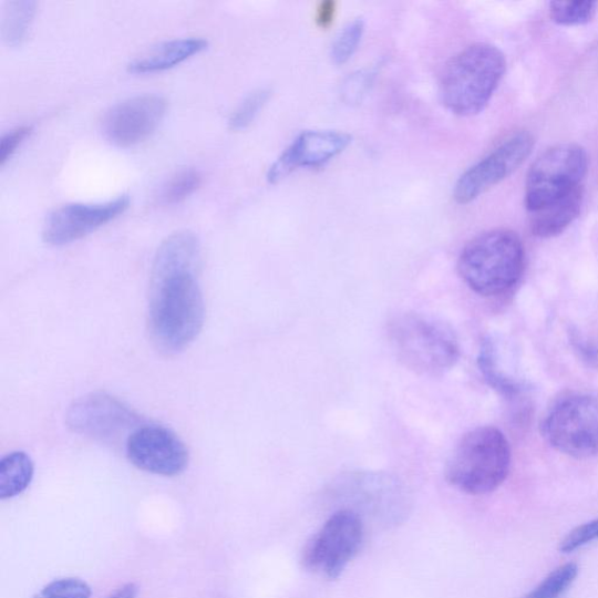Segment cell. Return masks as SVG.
I'll return each mask as SVG.
<instances>
[{"label": "cell", "mask_w": 598, "mask_h": 598, "mask_svg": "<svg viewBox=\"0 0 598 598\" xmlns=\"http://www.w3.org/2000/svg\"><path fill=\"white\" fill-rule=\"evenodd\" d=\"M138 586L135 584H126L117 589L109 598H136L138 595Z\"/></svg>", "instance_id": "cell-32"}, {"label": "cell", "mask_w": 598, "mask_h": 598, "mask_svg": "<svg viewBox=\"0 0 598 598\" xmlns=\"http://www.w3.org/2000/svg\"><path fill=\"white\" fill-rule=\"evenodd\" d=\"M582 204L584 188H580L563 200L529 213L532 233L543 239L558 237L580 216Z\"/></svg>", "instance_id": "cell-17"}, {"label": "cell", "mask_w": 598, "mask_h": 598, "mask_svg": "<svg viewBox=\"0 0 598 598\" xmlns=\"http://www.w3.org/2000/svg\"><path fill=\"white\" fill-rule=\"evenodd\" d=\"M579 575V567L567 564L550 573L547 578L523 598H563Z\"/></svg>", "instance_id": "cell-21"}, {"label": "cell", "mask_w": 598, "mask_h": 598, "mask_svg": "<svg viewBox=\"0 0 598 598\" xmlns=\"http://www.w3.org/2000/svg\"><path fill=\"white\" fill-rule=\"evenodd\" d=\"M92 588L78 578L59 579L42 588L33 598H91Z\"/></svg>", "instance_id": "cell-26"}, {"label": "cell", "mask_w": 598, "mask_h": 598, "mask_svg": "<svg viewBox=\"0 0 598 598\" xmlns=\"http://www.w3.org/2000/svg\"><path fill=\"white\" fill-rule=\"evenodd\" d=\"M542 434L555 451L578 460L598 456V398L570 394L553 404Z\"/></svg>", "instance_id": "cell-8"}, {"label": "cell", "mask_w": 598, "mask_h": 598, "mask_svg": "<svg viewBox=\"0 0 598 598\" xmlns=\"http://www.w3.org/2000/svg\"><path fill=\"white\" fill-rule=\"evenodd\" d=\"M140 421L122 401L104 393L79 399L68 414V424L74 433L102 442L118 440Z\"/></svg>", "instance_id": "cell-12"}, {"label": "cell", "mask_w": 598, "mask_h": 598, "mask_svg": "<svg viewBox=\"0 0 598 598\" xmlns=\"http://www.w3.org/2000/svg\"><path fill=\"white\" fill-rule=\"evenodd\" d=\"M496 351L493 340L483 341L478 357L481 372L491 388L508 400H516L524 392L523 384L501 369Z\"/></svg>", "instance_id": "cell-19"}, {"label": "cell", "mask_w": 598, "mask_h": 598, "mask_svg": "<svg viewBox=\"0 0 598 598\" xmlns=\"http://www.w3.org/2000/svg\"><path fill=\"white\" fill-rule=\"evenodd\" d=\"M598 11L596 2H553L549 4L550 18L564 27L588 24Z\"/></svg>", "instance_id": "cell-22"}, {"label": "cell", "mask_w": 598, "mask_h": 598, "mask_svg": "<svg viewBox=\"0 0 598 598\" xmlns=\"http://www.w3.org/2000/svg\"><path fill=\"white\" fill-rule=\"evenodd\" d=\"M511 447L495 426H480L465 434L447 461L445 477L467 495L494 493L507 478Z\"/></svg>", "instance_id": "cell-4"}, {"label": "cell", "mask_w": 598, "mask_h": 598, "mask_svg": "<svg viewBox=\"0 0 598 598\" xmlns=\"http://www.w3.org/2000/svg\"><path fill=\"white\" fill-rule=\"evenodd\" d=\"M329 502L337 509H350L364 520L394 527L409 518L412 501L408 488L395 477L372 472H357L337 480L328 489Z\"/></svg>", "instance_id": "cell-6"}, {"label": "cell", "mask_w": 598, "mask_h": 598, "mask_svg": "<svg viewBox=\"0 0 598 598\" xmlns=\"http://www.w3.org/2000/svg\"><path fill=\"white\" fill-rule=\"evenodd\" d=\"M207 47L208 42L200 38H185L166 41L131 62L130 66H127V71L133 74L164 72L174 69L187 59L202 53Z\"/></svg>", "instance_id": "cell-16"}, {"label": "cell", "mask_w": 598, "mask_h": 598, "mask_svg": "<svg viewBox=\"0 0 598 598\" xmlns=\"http://www.w3.org/2000/svg\"><path fill=\"white\" fill-rule=\"evenodd\" d=\"M389 334L398 359L415 373L441 375L460 359L461 349L453 329L433 317L400 315L392 320Z\"/></svg>", "instance_id": "cell-5"}, {"label": "cell", "mask_w": 598, "mask_h": 598, "mask_svg": "<svg viewBox=\"0 0 598 598\" xmlns=\"http://www.w3.org/2000/svg\"><path fill=\"white\" fill-rule=\"evenodd\" d=\"M34 476V463L24 452H14L0 461V499L23 494Z\"/></svg>", "instance_id": "cell-18"}, {"label": "cell", "mask_w": 598, "mask_h": 598, "mask_svg": "<svg viewBox=\"0 0 598 598\" xmlns=\"http://www.w3.org/2000/svg\"><path fill=\"white\" fill-rule=\"evenodd\" d=\"M365 540L364 520L350 509H336L302 554L303 567L337 580L357 557Z\"/></svg>", "instance_id": "cell-9"}, {"label": "cell", "mask_w": 598, "mask_h": 598, "mask_svg": "<svg viewBox=\"0 0 598 598\" xmlns=\"http://www.w3.org/2000/svg\"><path fill=\"white\" fill-rule=\"evenodd\" d=\"M32 133V126H19L2 138L0 142V165L4 166L16 154L17 148Z\"/></svg>", "instance_id": "cell-30"}, {"label": "cell", "mask_w": 598, "mask_h": 598, "mask_svg": "<svg viewBox=\"0 0 598 598\" xmlns=\"http://www.w3.org/2000/svg\"><path fill=\"white\" fill-rule=\"evenodd\" d=\"M534 137L527 132L512 135L478 163L467 168L454 188V199L470 204L517 171L528 158Z\"/></svg>", "instance_id": "cell-10"}, {"label": "cell", "mask_w": 598, "mask_h": 598, "mask_svg": "<svg viewBox=\"0 0 598 598\" xmlns=\"http://www.w3.org/2000/svg\"><path fill=\"white\" fill-rule=\"evenodd\" d=\"M589 159L586 150L574 143L555 145L529 168L526 181V207L539 210L584 188Z\"/></svg>", "instance_id": "cell-7"}, {"label": "cell", "mask_w": 598, "mask_h": 598, "mask_svg": "<svg viewBox=\"0 0 598 598\" xmlns=\"http://www.w3.org/2000/svg\"><path fill=\"white\" fill-rule=\"evenodd\" d=\"M37 2L19 0L6 6L3 17V38L11 48H18L27 41L37 13Z\"/></svg>", "instance_id": "cell-20"}, {"label": "cell", "mask_w": 598, "mask_h": 598, "mask_svg": "<svg viewBox=\"0 0 598 598\" xmlns=\"http://www.w3.org/2000/svg\"><path fill=\"white\" fill-rule=\"evenodd\" d=\"M352 136L334 131H309L299 135L268 171L267 179L277 184L299 167H318L344 152Z\"/></svg>", "instance_id": "cell-15"}, {"label": "cell", "mask_w": 598, "mask_h": 598, "mask_svg": "<svg viewBox=\"0 0 598 598\" xmlns=\"http://www.w3.org/2000/svg\"><path fill=\"white\" fill-rule=\"evenodd\" d=\"M199 267L200 243L187 230L171 235L156 254L148 291V330L165 354L184 351L204 327Z\"/></svg>", "instance_id": "cell-1"}, {"label": "cell", "mask_w": 598, "mask_h": 598, "mask_svg": "<svg viewBox=\"0 0 598 598\" xmlns=\"http://www.w3.org/2000/svg\"><path fill=\"white\" fill-rule=\"evenodd\" d=\"M569 341L574 352L578 354L585 364L598 370V337L570 329Z\"/></svg>", "instance_id": "cell-28"}, {"label": "cell", "mask_w": 598, "mask_h": 598, "mask_svg": "<svg viewBox=\"0 0 598 598\" xmlns=\"http://www.w3.org/2000/svg\"><path fill=\"white\" fill-rule=\"evenodd\" d=\"M203 177L199 171L188 168L182 171L165 186L162 200L166 205H175L184 202L200 187Z\"/></svg>", "instance_id": "cell-24"}, {"label": "cell", "mask_w": 598, "mask_h": 598, "mask_svg": "<svg viewBox=\"0 0 598 598\" xmlns=\"http://www.w3.org/2000/svg\"><path fill=\"white\" fill-rule=\"evenodd\" d=\"M598 539V519L573 529L561 542L560 550L571 553Z\"/></svg>", "instance_id": "cell-29"}, {"label": "cell", "mask_w": 598, "mask_h": 598, "mask_svg": "<svg viewBox=\"0 0 598 598\" xmlns=\"http://www.w3.org/2000/svg\"><path fill=\"white\" fill-rule=\"evenodd\" d=\"M365 23L361 18L353 19L339 31L331 47V58L336 65L348 62L360 44L364 35Z\"/></svg>", "instance_id": "cell-23"}, {"label": "cell", "mask_w": 598, "mask_h": 598, "mask_svg": "<svg viewBox=\"0 0 598 598\" xmlns=\"http://www.w3.org/2000/svg\"><path fill=\"white\" fill-rule=\"evenodd\" d=\"M271 91L259 89L250 93L239 109L235 111L229 120V127L233 132H241L255 121L269 101Z\"/></svg>", "instance_id": "cell-25"}, {"label": "cell", "mask_w": 598, "mask_h": 598, "mask_svg": "<svg viewBox=\"0 0 598 598\" xmlns=\"http://www.w3.org/2000/svg\"><path fill=\"white\" fill-rule=\"evenodd\" d=\"M505 71L506 59L498 48L483 42L470 45L446 62L441 101L455 115H477L493 99Z\"/></svg>", "instance_id": "cell-2"}, {"label": "cell", "mask_w": 598, "mask_h": 598, "mask_svg": "<svg viewBox=\"0 0 598 598\" xmlns=\"http://www.w3.org/2000/svg\"><path fill=\"white\" fill-rule=\"evenodd\" d=\"M374 78L373 70H362L350 74L341 84V96L348 103H359L370 91Z\"/></svg>", "instance_id": "cell-27"}, {"label": "cell", "mask_w": 598, "mask_h": 598, "mask_svg": "<svg viewBox=\"0 0 598 598\" xmlns=\"http://www.w3.org/2000/svg\"><path fill=\"white\" fill-rule=\"evenodd\" d=\"M131 198L121 196L103 204H71L55 209L44 228V240L52 246H65L87 237L115 220L130 208Z\"/></svg>", "instance_id": "cell-13"}, {"label": "cell", "mask_w": 598, "mask_h": 598, "mask_svg": "<svg viewBox=\"0 0 598 598\" xmlns=\"http://www.w3.org/2000/svg\"><path fill=\"white\" fill-rule=\"evenodd\" d=\"M126 456L148 474L175 477L188 465V451L183 441L162 425L140 426L126 440Z\"/></svg>", "instance_id": "cell-11"}, {"label": "cell", "mask_w": 598, "mask_h": 598, "mask_svg": "<svg viewBox=\"0 0 598 598\" xmlns=\"http://www.w3.org/2000/svg\"><path fill=\"white\" fill-rule=\"evenodd\" d=\"M167 111V102L159 95L127 99L106 114L103 132L106 138L121 147L137 145L152 136Z\"/></svg>", "instance_id": "cell-14"}, {"label": "cell", "mask_w": 598, "mask_h": 598, "mask_svg": "<svg viewBox=\"0 0 598 598\" xmlns=\"http://www.w3.org/2000/svg\"><path fill=\"white\" fill-rule=\"evenodd\" d=\"M336 6L332 2H326L320 4L317 11V23L322 27H329L334 18Z\"/></svg>", "instance_id": "cell-31"}, {"label": "cell", "mask_w": 598, "mask_h": 598, "mask_svg": "<svg viewBox=\"0 0 598 598\" xmlns=\"http://www.w3.org/2000/svg\"><path fill=\"white\" fill-rule=\"evenodd\" d=\"M525 266V250L518 234L509 229L485 231L461 252L458 271L470 289L494 297L514 288Z\"/></svg>", "instance_id": "cell-3"}]
</instances>
